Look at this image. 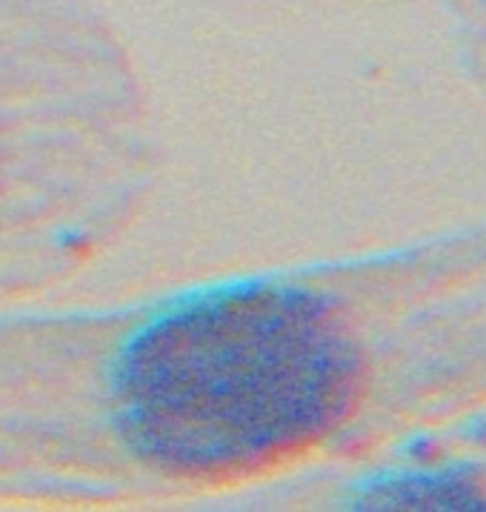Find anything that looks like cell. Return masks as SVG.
Masks as SVG:
<instances>
[{
    "instance_id": "1",
    "label": "cell",
    "mask_w": 486,
    "mask_h": 512,
    "mask_svg": "<svg viewBox=\"0 0 486 512\" xmlns=\"http://www.w3.org/2000/svg\"><path fill=\"white\" fill-rule=\"evenodd\" d=\"M358 387V349L324 301L249 289L143 332L118 372V427L166 475L243 478L318 444Z\"/></svg>"
}]
</instances>
